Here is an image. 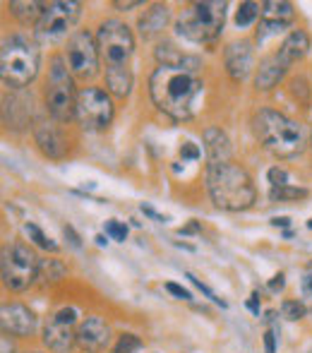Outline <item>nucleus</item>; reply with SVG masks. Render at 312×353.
<instances>
[{"mask_svg": "<svg viewBox=\"0 0 312 353\" xmlns=\"http://www.w3.org/2000/svg\"><path fill=\"white\" fill-rule=\"evenodd\" d=\"M63 233H65V238L70 241V245H72V248H77V250L82 248V241H79V236L75 233V228H72V226H65V231H63Z\"/></svg>", "mask_w": 312, "mask_h": 353, "instance_id": "obj_37", "label": "nucleus"}, {"mask_svg": "<svg viewBox=\"0 0 312 353\" xmlns=\"http://www.w3.org/2000/svg\"><path fill=\"white\" fill-rule=\"evenodd\" d=\"M226 72L233 82H242L247 74L252 72V63H255V53H252L250 41H231L224 51Z\"/></svg>", "mask_w": 312, "mask_h": 353, "instance_id": "obj_15", "label": "nucleus"}, {"mask_svg": "<svg viewBox=\"0 0 312 353\" xmlns=\"http://www.w3.org/2000/svg\"><path fill=\"white\" fill-rule=\"evenodd\" d=\"M168 19H171V8L166 3H154L149 10H145V14L140 17L137 27H140V34L145 39H152L156 34H161L166 29Z\"/></svg>", "mask_w": 312, "mask_h": 353, "instance_id": "obj_17", "label": "nucleus"}, {"mask_svg": "<svg viewBox=\"0 0 312 353\" xmlns=\"http://www.w3.org/2000/svg\"><path fill=\"white\" fill-rule=\"evenodd\" d=\"M156 61H158V65H163V68H185V70H192V72L200 68L197 58H190V56H185V53H180L173 43H161V46L156 48Z\"/></svg>", "mask_w": 312, "mask_h": 353, "instance_id": "obj_20", "label": "nucleus"}, {"mask_svg": "<svg viewBox=\"0 0 312 353\" xmlns=\"http://www.w3.org/2000/svg\"><path fill=\"white\" fill-rule=\"evenodd\" d=\"M75 118L82 125V130L96 132L106 130L113 121V101L103 89L98 87H84L77 92V108Z\"/></svg>", "mask_w": 312, "mask_h": 353, "instance_id": "obj_9", "label": "nucleus"}, {"mask_svg": "<svg viewBox=\"0 0 312 353\" xmlns=\"http://www.w3.org/2000/svg\"><path fill=\"white\" fill-rule=\"evenodd\" d=\"M180 157L183 159H200V147L192 144V142H185L180 147Z\"/></svg>", "mask_w": 312, "mask_h": 353, "instance_id": "obj_35", "label": "nucleus"}, {"mask_svg": "<svg viewBox=\"0 0 312 353\" xmlns=\"http://www.w3.org/2000/svg\"><path fill=\"white\" fill-rule=\"evenodd\" d=\"M142 349V339L137 334H130V332H125V334H121V339H118L116 349L113 353H137Z\"/></svg>", "mask_w": 312, "mask_h": 353, "instance_id": "obj_28", "label": "nucleus"}, {"mask_svg": "<svg viewBox=\"0 0 312 353\" xmlns=\"http://www.w3.org/2000/svg\"><path fill=\"white\" fill-rule=\"evenodd\" d=\"M305 288H308V291L312 293V274L305 276Z\"/></svg>", "mask_w": 312, "mask_h": 353, "instance_id": "obj_45", "label": "nucleus"}, {"mask_svg": "<svg viewBox=\"0 0 312 353\" xmlns=\"http://www.w3.org/2000/svg\"><path fill=\"white\" fill-rule=\"evenodd\" d=\"M77 344L84 353H101L111 344V327L96 315H89L77 327Z\"/></svg>", "mask_w": 312, "mask_h": 353, "instance_id": "obj_14", "label": "nucleus"}, {"mask_svg": "<svg viewBox=\"0 0 312 353\" xmlns=\"http://www.w3.org/2000/svg\"><path fill=\"white\" fill-rule=\"evenodd\" d=\"M252 130L267 152H271L279 159H289L303 152L305 132L295 121L286 118L284 113L262 108L252 118Z\"/></svg>", "mask_w": 312, "mask_h": 353, "instance_id": "obj_3", "label": "nucleus"}, {"mask_svg": "<svg viewBox=\"0 0 312 353\" xmlns=\"http://www.w3.org/2000/svg\"><path fill=\"white\" fill-rule=\"evenodd\" d=\"M286 27H289V24H284V22H271V19H262L260 27H257V32H255L257 43H264L267 39L276 37V34H281Z\"/></svg>", "mask_w": 312, "mask_h": 353, "instance_id": "obj_27", "label": "nucleus"}, {"mask_svg": "<svg viewBox=\"0 0 312 353\" xmlns=\"http://www.w3.org/2000/svg\"><path fill=\"white\" fill-rule=\"evenodd\" d=\"M295 10L291 3H276V0H269V3H262V19H271V22H284L289 24L293 19Z\"/></svg>", "mask_w": 312, "mask_h": 353, "instance_id": "obj_23", "label": "nucleus"}, {"mask_svg": "<svg viewBox=\"0 0 312 353\" xmlns=\"http://www.w3.org/2000/svg\"><path fill=\"white\" fill-rule=\"evenodd\" d=\"M0 353H14V344L10 334H3V339H0Z\"/></svg>", "mask_w": 312, "mask_h": 353, "instance_id": "obj_40", "label": "nucleus"}, {"mask_svg": "<svg viewBox=\"0 0 312 353\" xmlns=\"http://www.w3.org/2000/svg\"><path fill=\"white\" fill-rule=\"evenodd\" d=\"M39 74V48L24 37H10L0 51V77L10 89H24Z\"/></svg>", "mask_w": 312, "mask_h": 353, "instance_id": "obj_4", "label": "nucleus"}, {"mask_svg": "<svg viewBox=\"0 0 312 353\" xmlns=\"http://www.w3.org/2000/svg\"><path fill=\"white\" fill-rule=\"evenodd\" d=\"M308 51H310L308 32H305V29H293V32L284 39V43H281L279 58L286 63V65H293V63H298L300 58L308 56Z\"/></svg>", "mask_w": 312, "mask_h": 353, "instance_id": "obj_18", "label": "nucleus"}, {"mask_svg": "<svg viewBox=\"0 0 312 353\" xmlns=\"http://www.w3.org/2000/svg\"><path fill=\"white\" fill-rule=\"evenodd\" d=\"M166 291L171 293V296L180 298V301H192V293L187 291V288H183L180 283H176V281H166Z\"/></svg>", "mask_w": 312, "mask_h": 353, "instance_id": "obj_33", "label": "nucleus"}, {"mask_svg": "<svg viewBox=\"0 0 312 353\" xmlns=\"http://www.w3.org/2000/svg\"><path fill=\"white\" fill-rule=\"evenodd\" d=\"M267 178H269L271 188H281V185H289V173H286L284 168H279V166L269 168V173H267Z\"/></svg>", "mask_w": 312, "mask_h": 353, "instance_id": "obj_32", "label": "nucleus"}, {"mask_svg": "<svg viewBox=\"0 0 312 353\" xmlns=\"http://www.w3.org/2000/svg\"><path fill=\"white\" fill-rule=\"evenodd\" d=\"M281 315H284L286 320L295 322V320H300V317H305V305L300 301H284V305H281Z\"/></svg>", "mask_w": 312, "mask_h": 353, "instance_id": "obj_29", "label": "nucleus"}, {"mask_svg": "<svg viewBox=\"0 0 312 353\" xmlns=\"http://www.w3.org/2000/svg\"><path fill=\"white\" fill-rule=\"evenodd\" d=\"M0 325H3V334L24 339V336H32L37 332L39 320L22 303H5L0 310Z\"/></svg>", "mask_w": 312, "mask_h": 353, "instance_id": "obj_13", "label": "nucleus"}, {"mask_svg": "<svg viewBox=\"0 0 312 353\" xmlns=\"http://www.w3.org/2000/svg\"><path fill=\"white\" fill-rule=\"evenodd\" d=\"M142 212L147 214V216H152L154 221H161V223H166L168 221V216H163V214H158L154 207H149V205H142Z\"/></svg>", "mask_w": 312, "mask_h": 353, "instance_id": "obj_38", "label": "nucleus"}, {"mask_svg": "<svg viewBox=\"0 0 312 353\" xmlns=\"http://www.w3.org/2000/svg\"><path fill=\"white\" fill-rule=\"evenodd\" d=\"M310 192L305 188H295V185H281V188H271L269 190V200L271 202H291V200H303Z\"/></svg>", "mask_w": 312, "mask_h": 353, "instance_id": "obj_24", "label": "nucleus"}, {"mask_svg": "<svg viewBox=\"0 0 312 353\" xmlns=\"http://www.w3.org/2000/svg\"><path fill=\"white\" fill-rule=\"evenodd\" d=\"M24 233L29 236V241H34V245L43 248V250H48V252H58V243L51 241L37 223H24Z\"/></svg>", "mask_w": 312, "mask_h": 353, "instance_id": "obj_25", "label": "nucleus"}, {"mask_svg": "<svg viewBox=\"0 0 312 353\" xmlns=\"http://www.w3.org/2000/svg\"><path fill=\"white\" fill-rule=\"evenodd\" d=\"M271 226L289 228V226H291V219H289V216H274V219H271Z\"/></svg>", "mask_w": 312, "mask_h": 353, "instance_id": "obj_42", "label": "nucleus"}, {"mask_svg": "<svg viewBox=\"0 0 312 353\" xmlns=\"http://www.w3.org/2000/svg\"><path fill=\"white\" fill-rule=\"evenodd\" d=\"M284 286H286V276L284 274H276L274 279L269 281V288L274 293H279V291H284Z\"/></svg>", "mask_w": 312, "mask_h": 353, "instance_id": "obj_39", "label": "nucleus"}, {"mask_svg": "<svg viewBox=\"0 0 312 353\" xmlns=\"http://www.w3.org/2000/svg\"><path fill=\"white\" fill-rule=\"evenodd\" d=\"M43 8L46 5H41V3H19V0H12L10 3V12L14 14V17L19 19L22 24H39V19H41V14H43Z\"/></svg>", "mask_w": 312, "mask_h": 353, "instance_id": "obj_22", "label": "nucleus"}, {"mask_svg": "<svg viewBox=\"0 0 312 353\" xmlns=\"http://www.w3.org/2000/svg\"><path fill=\"white\" fill-rule=\"evenodd\" d=\"M308 226H310V228H312V219H310V221H308Z\"/></svg>", "mask_w": 312, "mask_h": 353, "instance_id": "obj_47", "label": "nucleus"}, {"mask_svg": "<svg viewBox=\"0 0 312 353\" xmlns=\"http://www.w3.org/2000/svg\"><path fill=\"white\" fill-rule=\"evenodd\" d=\"M205 149L211 161H231V144L229 137L219 128H207L205 130Z\"/></svg>", "mask_w": 312, "mask_h": 353, "instance_id": "obj_21", "label": "nucleus"}, {"mask_svg": "<svg viewBox=\"0 0 312 353\" xmlns=\"http://www.w3.org/2000/svg\"><path fill=\"white\" fill-rule=\"evenodd\" d=\"M79 10L82 5L75 0H58V3H48L43 8V14L37 24V37L39 39H61L72 29V24L79 19Z\"/></svg>", "mask_w": 312, "mask_h": 353, "instance_id": "obj_11", "label": "nucleus"}, {"mask_svg": "<svg viewBox=\"0 0 312 353\" xmlns=\"http://www.w3.org/2000/svg\"><path fill=\"white\" fill-rule=\"evenodd\" d=\"M202 89H205L202 79L185 68L158 65L149 77V94L156 108L173 121H187L195 116Z\"/></svg>", "mask_w": 312, "mask_h": 353, "instance_id": "obj_1", "label": "nucleus"}, {"mask_svg": "<svg viewBox=\"0 0 312 353\" xmlns=\"http://www.w3.org/2000/svg\"><path fill=\"white\" fill-rule=\"evenodd\" d=\"M39 272H43L46 281H58V279H63V274H65V267H63L58 260H48L39 267Z\"/></svg>", "mask_w": 312, "mask_h": 353, "instance_id": "obj_30", "label": "nucleus"}, {"mask_svg": "<svg viewBox=\"0 0 312 353\" xmlns=\"http://www.w3.org/2000/svg\"><path fill=\"white\" fill-rule=\"evenodd\" d=\"M106 236L113 238V241H118V243H125L127 226L121 221H116V219H111V221H106Z\"/></svg>", "mask_w": 312, "mask_h": 353, "instance_id": "obj_31", "label": "nucleus"}, {"mask_svg": "<svg viewBox=\"0 0 312 353\" xmlns=\"http://www.w3.org/2000/svg\"><path fill=\"white\" fill-rule=\"evenodd\" d=\"M77 310L75 307H63L56 315L48 317L43 327V344L56 353H70L77 344Z\"/></svg>", "mask_w": 312, "mask_h": 353, "instance_id": "obj_12", "label": "nucleus"}, {"mask_svg": "<svg viewBox=\"0 0 312 353\" xmlns=\"http://www.w3.org/2000/svg\"><path fill=\"white\" fill-rule=\"evenodd\" d=\"M247 307H250L255 315H260V303H257V293H252V298L247 301Z\"/></svg>", "mask_w": 312, "mask_h": 353, "instance_id": "obj_44", "label": "nucleus"}, {"mask_svg": "<svg viewBox=\"0 0 312 353\" xmlns=\"http://www.w3.org/2000/svg\"><path fill=\"white\" fill-rule=\"evenodd\" d=\"M286 70H289V65L281 61L279 53H274V56H267L264 61L260 63V68H257L255 89H257V92H271V89H274L276 84L284 79Z\"/></svg>", "mask_w": 312, "mask_h": 353, "instance_id": "obj_16", "label": "nucleus"}, {"mask_svg": "<svg viewBox=\"0 0 312 353\" xmlns=\"http://www.w3.org/2000/svg\"><path fill=\"white\" fill-rule=\"evenodd\" d=\"M197 231H200V221H192L190 226L180 228V236H187V233H197Z\"/></svg>", "mask_w": 312, "mask_h": 353, "instance_id": "obj_43", "label": "nucleus"}, {"mask_svg": "<svg viewBox=\"0 0 312 353\" xmlns=\"http://www.w3.org/2000/svg\"><path fill=\"white\" fill-rule=\"evenodd\" d=\"M264 353H276V332L274 330L264 332Z\"/></svg>", "mask_w": 312, "mask_h": 353, "instance_id": "obj_36", "label": "nucleus"}, {"mask_svg": "<svg viewBox=\"0 0 312 353\" xmlns=\"http://www.w3.org/2000/svg\"><path fill=\"white\" fill-rule=\"evenodd\" d=\"M46 106H48V113H51L58 123H67L70 118H75L77 92H75V87H72V77H70V72H67L65 58H61V56H56L51 61Z\"/></svg>", "mask_w": 312, "mask_h": 353, "instance_id": "obj_8", "label": "nucleus"}, {"mask_svg": "<svg viewBox=\"0 0 312 353\" xmlns=\"http://www.w3.org/2000/svg\"><path fill=\"white\" fill-rule=\"evenodd\" d=\"M98 53L106 63V72H127L130 58L135 53V37L130 27L121 19H106L101 22L96 34Z\"/></svg>", "mask_w": 312, "mask_h": 353, "instance_id": "obj_6", "label": "nucleus"}, {"mask_svg": "<svg viewBox=\"0 0 312 353\" xmlns=\"http://www.w3.org/2000/svg\"><path fill=\"white\" fill-rule=\"evenodd\" d=\"M142 0H127V3H113L116 10H132V8H140Z\"/></svg>", "mask_w": 312, "mask_h": 353, "instance_id": "obj_41", "label": "nucleus"}, {"mask_svg": "<svg viewBox=\"0 0 312 353\" xmlns=\"http://www.w3.org/2000/svg\"><path fill=\"white\" fill-rule=\"evenodd\" d=\"M185 276H187V279H190L192 283H195V286H197V288H200V291H202V293H205V296H207V298H211V301H214V303H219V305H221V307H226V303H224V301H221V298H216V296H214V291H211V288H209V286H205V283H202L200 279H197V276H195V274H185Z\"/></svg>", "mask_w": 312, "mask_h": 353, "instance_id": "obj_34", "label": "nucleus"}, {"mask_svg": "<svg viewBox=\"0 0 312 353\" xmlns=\"http://www.w3.org/2000/svg\"><path fill=\"white\" fill-rule=\"evenodd\" d=\"M260 12H262L260 3H252V0L240 3V8H238V12H236V24H238V27H250Z\"/></svg>", "mask_w": 312, "mask_h": 353, "instance_id": "obj_26", "label": "nucleus"}, {"mask_svg": "<svg viewBox=\"0 0 312 353\" xmlns=\"http://www.w3.org/2000/svg\"><path fill=\"white\" fill-rule=\"evenodd\" d=\"M207 190L224 212H245L257 202L252 178L233 161H211L207 166Z\"/></svg>", "mask_w": 312, "mask_h": 353, "instance_id": "obj_2", "label": "nucleus"}, {"mask_svg": "<svg viewBox=\"0 0 312 353\" xmlns=\"http://www.w3.org/2000/svg\"><path fill=\"white\" fill-rule=\"evenodd\" d=\"M226 22V3L219 0H205V3H192L180 12L176 29L183 39L192 43L214 41L221 34Z\"/></svg>", "mask_w": 312, "mask_h": 353, "instance_id": "obj_5", "label": "nucleus"}, {"mask_svg": "<svg viewBox=\"0 0 312 353\" xmlns=\"http://www.w3.org/2000/svg\"><path fill=\"white\" fill-rule=\"evenodd\" d=\"M34 135H37L39 149H41L48 159H63L65 157L67 144H65V140H63L61 132H58L53 125H48V123H39L37 130H34Z\"/></svg>", "mask_w": 312, "mask_h": 353, "instance_id": "obj_19", "label": "nucleus"}, {"mask_svg": "<svg viewBox=\"0 0 312 353\" xmlns=\"http://www.w3.org/2000/svg\"><path fill=\"white\" fill-rule=\"evenodd\" d=\"M32 353H41V351H32Z\"/></svg>", "mask_w": 312, "mask_h": 353, "instance_id": "obj_48", "label": "nucleus"}, {"mask_svg": "<svg viewBox=\"0 0 312 353\" xmlns=\"http://www.w3.org/2000/svg\"><path fill=\"white\" fill-rule=\"evenodd\" d=\"M98 43L89 32H77L70 37L65 48V63L67 70L75 74L77 79H92L98 72Z\"/></svg>", "mask_w": 312, "mask_h": 353, "instance_id": "obj_10", "label": "nucleus"}, {"mask_svg": "<svg viewBox=\"0 0 312 353\" xmlns=\"http://www.w3.org/2000/svg\"><path fill=\"white\" fill-rule=\"evenodd\" d=\"M106 243H108V241H106V236H96V245H101V248H103Z\"/></svg>", "mask_w": 312, "mask_h": 353, "instance_id": "obj_46", "label": "nucleus"}, {"mask_svg": "<svg viewBox=\"0 0 312 353\" xmlns=\"http://www.w3.org/2000/svg\"><path fill=\"white\" fill-rule=\"evenodd\" d=\"M3 260H0V276H3L5 288L14 293H22L37 281L41 260L34 255L32 248L22 243H12L10 248H3Z\"/></svg>", "mask_w": 312, "mask_h": 353, "instance_id": "obj_7", "label": "nucleus"}]
</instances>
